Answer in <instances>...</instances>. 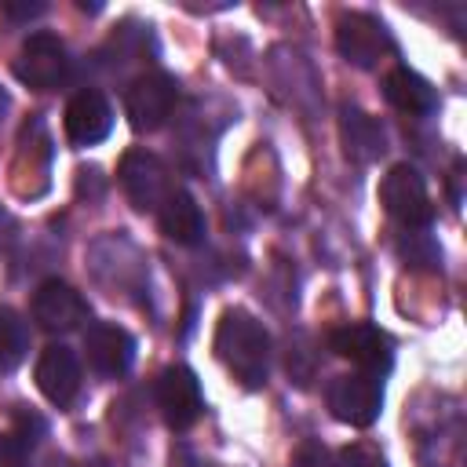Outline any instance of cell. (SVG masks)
Listing matches in <instances>:
<instances>
[{
    "instance_id": "cell-1",
    "label": "cell",
    "mask_w": 467,
    "mask_h": 467,
    "mask_svg": "<svg viewBox=\"0 0 467 467\" xmlns=\"http://www.w3.org/2000/svg\"><path fill=\"white\" fill-rule=\"evenodd\" d=\"M215 354L248 390L263 387L270 376V332L248 310H226L215 325Z\"/></svg>"
},
{
    "instance_id": "cell-2",
    "label": "cell",
    "mask_w": 467,
    "mask_h": 467,
    "mask_svg": "<svg viewBox=\"0 0 467 467\" xmlns=\"http://www.w3.org/2000/svg\"><path fill=\"white\" fill-rule=\"evenodd\" d=\"M379 201L383 208L405 226V230H423L431 226L434 219V204H431V193H427V179L420 175L416 164L401 161L394 164L383 182H379Z\"/></svg>"
},
{
    "instance_id": "cell-3",
    "label": "cell",
    "mask_w": 467,
    "mask_h": 467,
    "mask_svg": "<svg viewBox=\"0 0 467 467\" xmlns=\"http://www.w3.org/2000/svg\"><path fill=\"white\" fill-rule=\"evenodd\" d=\"M325 401H328V412L339 423L372 427L379 420V409H383V379L368 376V372L332 376L328 387H325Z\"/></svg>"
},
{
    "instance_id": "cell-4",
    "label": "cell",
    "mask_w": 467,
    "mask_h": 467,
    "mask_svg": "<svg viewBox=\"0 0 467 467\" xmlns=\"http://www.w3.org/2000/svg\"><path fill=\"white\" fill-rule=\"evenodd\" d=\"M336 47L358 69H376L387 55H394V36L383 18L368 11H350L336 22Z\"/></svg>"
},
{
    "instance_id": "cell-5",
    "label": "cell",
    "mask_w": 467,
    "mask_h": 467,
    "mask_svg": "<svg viewBox=\"0 0 467 467\" xmlns=\"http://www.w3.org/2000/svg\"><path fill=\"white\" fill-rule=\"evenodd\" d=\"M175 102H179V84L168 73H142L124 91V113L135 131H157L161 124H168Z\"/></svg>"
},
{
    "instance_id": "cell-6",
    "label": "cell",
    "mask_w": 467,
    "mask_h": 467,
    "mask_svg": "<svg viewBox=\"0 0 467 467\" xmlns=\"http://www.w3.org/2000/svg\"><path fill=\"white\" fill-rule=\"evenodd\" d=\"M153 398H157V409H161V416H164V423L171 431L193 427L201 420V412H204L201 379L186 365H168L153 383Z\"/></svg>"
},
{
    "instance_id": "cell-7",
    "label": "cell",
    "mask_w": 467,
    "mask_h": 467,
    "mask_svg": "<svg viewBox=\"0 0 467 467\" xmlns=\"http://www.w3.org/2000/svg\"><path fill=\"white\" fill-rule=\"evenodd\" d=\"M328 347L339 358H347L350 365H358V372H368V376H379V379L394 365V343H390V336L383 328H376V325H365V321L336 328L328 336Z\"/></svg>"
},
{
    "instance_id": "cell-8",
    "label": "cell",
    "mask_w": 467,
    "mask_h": 467,
    "mask_svg": "<svg viewBox=\"0 0 467 467\" xmlns=\"http://www.w3.org/2000/svg\"><path fill=\"white\" fill-rule=\"evenodd\" d=\"M66 73H69V55L55 33H33L15 58V77L36 91L58 88L66 80Z\"/></svg>"
},
{
    "instance_id": "cell-9",
    "label": "cell",
    "mask_w": 467,
    "mask_h": 467,
    "mask_svg": "<svg viewBox=\"0 0 467 467\" xmlns=\"http://www.w3.org/2000/svg\"><path fill=\"white\" fill-rule=\"evenodd\" d=\"M120 186L128 193V201L139 208V212H157L164 204V197L171 193L168 190V171L161 164V157L146 153V150H128L120 157Z\"/></svg>"
},
{
    "instance_id": "cell-10",
    "label": "cell",
    "mask_w": 467,
    "mask_h": 467,
    "mask_svg": "<svg viewBox=\"0 0 467 467\" xmlns=\"http://www.w3.org/2000/svg\"><path fill=\"white\" fill-rule=\"evenodd\" d=\"M33 321H36L44 332H58V336L77 332V328H84V321H88V303H84V296H80L73 285L51 277V281H44V285L36 288V296H33Z\"/></svg>"
},
{
    "instance_id": "cell-11",
    "label": "cell",
    "mask_w": 467,
    "mask_h": 467,
    "mask_svg": "<svg viewBox=\"0 0 467 467\" xmlns=\"http://www.w3.org/2000/svg\"><path fill=\"white\" fill-rule=\"evenodd\" d=\"M84 358L99 376H124L135 361V339L109 321L84 328Z\"/></svg>"
},
{
    "instance_id": "cell-12",
    "label": "cell",
    "mask_w": 467,
    "mask_h": 467,
    "mask_svg": "<svg viewBox=\"0 0 467 467\" xmlns=\"http://www.w3.org/2000/svg\"><path fill=\"white\" fill-rule=\"evenodd\" d=\"M36 387L51 405H58V409L73 405V398L80 390V361L66 343H51V347L40 350V358H36Z\"/></svg>"
},
{
    "instance_id": "cell-13",
    "label": "cell",
    "mask_w": 467,
    "mask_h": 467,
    "mask_svg": "<svg viewBox=\"0 0 467 467\" xmlns=\"http://www.w3.org/2000/svg\"><path fill=\"white\" fill-rule=\"evenodd\" d=\"M113 131V106L102 91L84 88L66 106V135L73 146H95Z\"/></svg>"
},
{
    "instance_id": "cell-14",
    "label": "cell",
    "mask_w": 467,
    "mask_h": 467,
    "mask_svg": "<svg viewBox=\"0 0 467 467\" xmlns=\"http://www.w3.org/2000/svg\"><path fill=\"white\" fill-rule=\"evenodd\" d=\"M339 131H343V146H347V157L358 161V164H372L387 153V131L383 124L358 109V106H343L339 113Z\"/></svg>"
},
{
    "instance_id": "cell-15",
    "label": "cell",
    "mask_w": 467,
    "mask_h": 467,
    "mask_svg": "<svg viewBox=\"0 0 467 467\" xmlns=\"http://www.w3.org/2000/svg\"><path fill=\"white\" fill-rule=\"evenodd\" d=\"M383 95L398 113H409V117H431L438 109V91L431 88V80H423L409 66H398L383 77Z\"/></svg>"
},
{
    "instance_id": "cell-16",
    "label": "cell",
    "mask_w": 467,
    "mask_h": 467,
    "mask_svg": "<svg viewBox=\"0 0 467 467\" xmlns=\"http://www.w3.org/2000/svg\"><path fill=\"white\" fill-rule=\"evenodd\" d=\"M161 234L171 237L175 244H201L204 241V212L186 190H171L164 204L157 208Z\"/></svg>"
},
{
    "instance_id": "cell-17",
    "label": "cell",
    "mask_w": 467,
    "mask_h": 467,
    "mask_svg": "<svg viewBox=\"0 0 467 467\" xmlns=\"http://www.w3.org/2000/svg\"><path fill=\"white\" fill-rule=\"evenodd\" d=\"M26 350H29V328L22 314L11 306H0V372L18 368Z\"/></svg>"
},
{
    "instance_id": "cell-18",
    "label": "cell",
    "mask_w": 467,
    "mask_h": 467,
    "mask_svg": "<svg viewBox=\"0 0 467 467\" xmlns=\"http://www.w3.org/2000/svg\"><path fill=\"white\" fill-rule=\"evenodd\" d=\"M332 467H387V456L368 441H354V445L332 452Z\"/></svg>"
},
{
    "instance_id": "cell-19",
    "label": "cell",
    "mask_w": 467,
    "mask_h": 467,
    "mask_svg": "<svg viewBox=\"0 0 467 467\" xmlns=\"http://www.w3.org/2000/svg\"><path fill=\"white\" fill-rule=\"evenodd\" d=\"M29 441L15 431H0V467H26Z\"/></svg>"
},
{
    "instance_id": "cell-20",
    "label": "cell",
    "mask_w": 467,
    "mask_h": 467,
    "mask_svg": "<svg viewBox=\"0 0 467 467\" xmlns=\"http://www.w3.org/2000/svg\"><path fill=\"white\" fill-rule=\"evenodd\" d=\"M0 11H4L7 18H18V22H26V18H36V15H44V11H47V4H40V0H33V4H15V0H4V4H0Z\"/></svg>"
},
{
    "instance_id": "cell-21",
    "label": "cell",
    "mask_w": 467,
    "mask_h": 467,
    "mask_svg": "<svg viewBox=\"0 0 467 467\" xmlns=\"http://www.w3.org/2000/svg\"><path fill=\"white\" fill-rule=\"evenodd\" d=\"M175 463H179V467H223V463H212V460H201V456H190L186 449H179V456H175Z\"/></svg>"
},
{
    "instance_id": "cell-22",
    "label": "cell",
    "mask_w": 467,
    "mask_h": 467,
    "mask_svg": "<svg viewBox=\"0 0 467 467\" xmlns=\"http://www.w3.org/2000/svg\"><path fill=\"white\" fill-rule=\"evenodd\" d=\"M7 106H11V99H7V91L0 88V120H4V113H7Z\"/></svg>"
}]
</instances>
